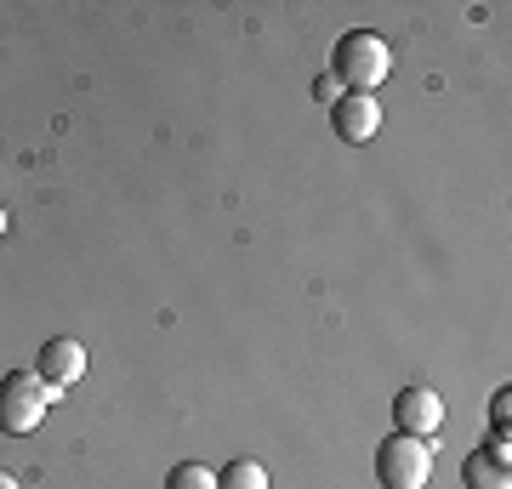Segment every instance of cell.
Masks as SVG:
<instances>
[{
	"mask_svg": "<svg viewBox=\"0 0 512 489\" xmlns=\"http://www.w3.org/2000/svg\"><path fill=\"white\" fill-rule=\"evenodd\" d=\"M387 69H393V52H387V40L376 29H348L336 40V52H330V80L342 91H370L376 97Z\"/></svg>",
	"mask_w": 512,
	"mask_h": 489,
	"instance_id": "cell-1",
	"label": "cell"
},
{
	"mask_svg": "<svg viewBox=\"0 0 512 489\" xmlns=\"http://www.w3.org/2000/svg\"><path fill=\"white\" fill-rule=\"evenodd\" d=\"M63 399L57 387L35 376V370H12V376H0V433L12 438H29L46 421V410Z\"/></svg>",
	"mask_w": 512,
	"mask_h": 489,
	"instance_id": "cell-2",
	"label": "cell"
},
{
	"mask_svg": "<svg viewBox=\"0 0 512 489\" xmlns=\"http://www.w3.org/2000/svg\"><path fill=\"white\" fill-rule=\"evenodd\" d=\"M376 478H382V489H427V478H433V444L410 438V433H393L376 450Z\"/></svg>",
	"mask_w": 512,
	"mask_h": 489,
	"instance_id": "cell-3",
	"label": "cell"
},
{
	"mask_svg": "<svg viewBox=\"0 0 512 489\" xmlns=\"http://www.w3.org/2000/svg\"><path fill=\"white\" fill-rule=\"evenodd\" d=\"M330 126L342 143H370L376 131H382V103L370 97V91H342L336 103H330Z\"/></svg>",
	"mask_w": 512,
	"mask_h": 489,
	"instance_id": "cell-4",
	"label": "cell"
},
{
	"mask_svg": "<svg viewBox=\"0 0 512 489\" xmlns=\"http://www.w3.org/2000/svg\"><path fill=\"white\" fill-rule=\"evenodd\" d=\"M393 421H399V433H410V438H433L444 427V399L433 387H404L399 399H393Z\"/></svg>",
	"mask_w": 512,
	"mask_h": 489,
	"instance_id": "cell-5",
	"label": "cell"
},
{
	"mask_svg": "<svg viewBox=\"0 0 512 489\" xmlns=\"http://www.w3.org/2000/svg\"><path fill=\"white\" fill-rule=\"evenodd\" d=\"M35 376L46 381V387H57V393L74 387V381L86 376V347L74 342V336H52V342L40 347V370Z\"/></svg>",
	"mask_w": 512,
	"mask_h": 489,
	"instance_id": "cell-6",
	"label": "cell"
},
{
	"mask_svg": "<svg viewBox=\"0 0 512 489\" xmlns=\"http://www.w3.org/2000/svg\"><path fill=\"white\" fill-rule=\"evenodd\" d=\"M461 484L467 489H512V467H501V461H490L484 450H473L461 461Z\"/></svg>",
	"mask_w": 512,
	"mask_h": 489,
	"instance_id": "cell-7",
	"label": "cell"
},
{
	"mask_svg": "<svg viewBox=\"0 0 512 489\" xmlns=\"http://www.w3.org/2000/svg\"><path fill=\"white\" fill-rule=\"evenodd\" d=\"M217 489H268V472H262V461H228L217 472Z\"/></svg>",
	"mask_w": 512,
	"mask_h": 489,
	"instance_id": "cell-8",
	"label": "cell"
},
{
	"mask_svg": "<svg viewBox=\"0 0 512 489\" xmlns=\"http://www.w3.org/2000/svg\"><path fill=\"white\" fill-rule=\"evenodd\" d=\"M165 489H217V472L205 467V461H183V467H171Z\"/></svg>",
	"mask_w": 512,
	"mask_h": 489,
	"instance_id": "cell-9",
	"label": "cell"
},
{
	"mask_svg": "<svg viewBox=\"0 0 512 489\" xmlns=\"http://www.w3.org/2000/svg\"><path fill=\"white\" fill-rule=\"evenodd\" d=\"M313 97H319V103H336V97H342V86H336L330 74H319V80H313Z\"/></svg>",
	"mask_w": 512,
	"mask_h": 489,
	"instance_id": "cell-10",
	"label": "cell"
},
{
	"mask_svg": "<svg viewBox=\"0 0 512 489\" xmlns=\"http://www.w3.org/2000/svg\"><path fill=\"white\" fill-rule=\"evenodd\" d=\"M507 410H512V393H507V387H501V393H495V404H490L495 427H507Z\"/></svg>",
	"mask_w": 512,
	"mask_h": 489,
	"instance_id": "cell-11",
	"label": "cell"
},
{
	"mask_svg": "<svg viewBox=\"0 0 512 489\" xmlns=\"http://www.w3.org/2000/svg\"><path fill=\"white\" fill-rule=\"evenodd\" d=\"M0 489H23V484L12 478V472H0Z\"/></svg>",
	"mask_w": 512,
	"mask_h": 489,
	"instance_id": "cell-12",
	"label": "cell"
},
{
	"mask_svg": "<svg viewBox=\"0 0 512 489\" xmlns=\"http://www.w3.org/2000/svg\"><path fill=\"white\" fill-rule=\"evenodd\" d=\"M0 234H6V211H0Z\"/></svg>",
	"mask_w": 512,
	"mask_h": 489,
	"instance_id": "cell-13",
	"label": "cell"
}]
</instances>
